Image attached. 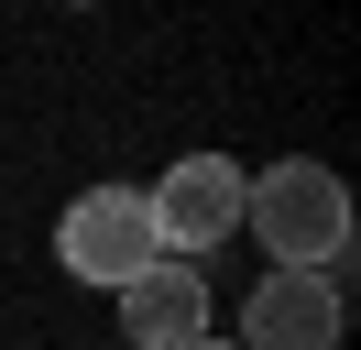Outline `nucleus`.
Instances as JSON below:
<instances>
[{"instance_id": "4", "label": "nucleus", "mask_w": 361, "mask_h": 350, "mask_svg": "<svg viewBox=\"0 0 361 350\" xmlns=\"http://www.w3.org/2000/svg\"><path fill=\"white\" fill-rule=\"evenodd\" d=\"M339 328H350V306L329 274H263L230 350H339Z\"/></svg>"}, {"instance_id": "1", "label": "nucleus", "mask_w": 361, "mask_h": 350, "mask_svg": "<svg viewBox=\"0 0 361 350\" xmlns=\"http://www.w3.org/2000/svg\"><path fill=\"white\" fill-rule=\"evenodd\" d=\"M241 230L263 241L274 274H329L350 252V186L329 164H307V153H285V164H263L241 186Z\"/></svg>"}, {"instance_id": "5", "label": "nucleus", "mask_w": 361, "mask_h": 350, "mask_svg": "<svg viewBox=\"0 0 361 350\" xmlns=\"http://www.w3.org/2000/svg\"><path fill=\"white\" fill-rule=\"evenodd\" d=\"M121 339L132 350H197L208 339V274L197 262H142L121 284Z\"/></svg>"}, {"instance_id": "3", "label": "nucleus", "mask_w": 361, "mask_h": 350, "mask_svg": "<svg viewBox=\"0 0 361 350\" xmlns=\"http://www.w3.org/2000/svg\"><path fill=\"white\" fill-rule=\"evenodd\" d=\"M55 262H66L77 284H99V296H121L142 262H164L142 186H88V197H66V219H55Z\"/></svg>"}, {"instance_id": "2", "label": "nucleus", "mask_w": 361, "mask_h": 350, "mask_svg": "<svg viewBox=\"0 0 361 350\" xmlns=\"http://www.w3.org/2000/svg\"><path fill=\"white\" fill-rule=\"evenodd\" d=\"M241 186H252V164H230V153H176V164L142 186V208H154V252L208 274V252L241 230Z\"/></svg>"}, {"instance_id": "6", "label": "nucleus", "mask_w": 361, "mask_h": 350, "mask_svg": "<svg viewBox=\"0 0 361 350\" xmlns=\"http://www.w3.org/2000/svg\"><path fill=\"white\" fill-rule=\"evenodd\" d=\"M197 350H230V339H219V328H208V339H197Z\"/></svg>"}]
</instances>
